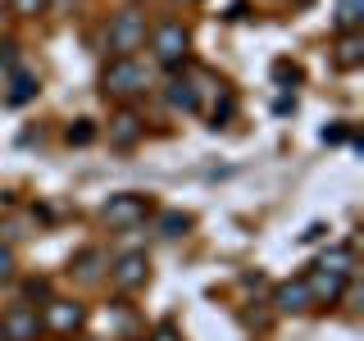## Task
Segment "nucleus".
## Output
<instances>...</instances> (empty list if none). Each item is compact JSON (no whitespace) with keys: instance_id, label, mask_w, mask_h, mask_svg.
Returning <instances> with one entry per match:
<instances>
[{"instance_id":"obj_3","label":"nucleus","mask_w":364,"mask_h":341,"mask_svg":"<svg viewBox=\"0 0 364 341\" xmlns=\"http://www.w3.org/2000/svg\"><path fill=\"white\" fill-rule=\"evenodd\" d=\"M146 214H151V200H146V196H136V191H119V196L105 200L100 219H105L114 232H132V227L146 223Z\"/></svg>"},{"instance_id":"obj_21","label":"nucleus","mask_w":364,"mask_h":341,"mask_svg":"<svg viewBox=\"0 0 364 341\" xmlns=\"http://www.w3.org/2000/svg\"><path fill=\"white\" fill-rule=\"evenodd\" d=\"M9 273H14V250L0 246V282H9Z\"/></svg>"},{"instance_id":"obj_17","label":"nucleus","mask_w":364,"mask_h":341,"mask_svg":"<svg viewBox=\"0 0 364 341\" xmlns=\"http://www.w3.org/2000/svg\"><path fill=\"white\" fill-rule=\"evenodd\" d=\"M187 227H191V219H187V214H164V219H159V232H164V237H182V232H187Z\"/></svg>"},{"instance_id":"obj_10","label":"nucleus","mask_w":364,"mask_h":341,"mask_svg":"<svg viewBox=\"0 0 364 341\" xmlns=\"http://www.w3.org/2000/svg\"><path fill=\"white\" fill-rule=\"evenodd\" d=\"M109 141L119 146V151L136 146V141H141V119H136V114H128V109H123L119 119H109Z\"/></svg>"},{"instance_id":"obj_14","label":"nucleus","mask_w":364,"mask_h":341,"mask_svg":"<svg viewBox=\"0 0 364 341\" xmlns=\"http://www.w3.org/2000/svg\"><path fill=\"white\" fill-rule=\"evenodd\" d=\"M360 23H364V0H337V28L355 32Z\"/></svg>"},{"instance_id":"obj_8","label":"nucleus","mask_w":364,"mask_h":341,"mask_svg":"<svg viewBox=\"0 0 364 341\" xmlns=\"http://www.w3.org/2000/svg\"><path fill=\"white\" fill-rule=\"evenodd\" d=\"M273 305H278L282 314H305V310H314V301H310V287H305V278H296V282H282V287L273 291Z\"/></svg>"},{"instance_id":"obj_11","label":"nucleus","mask_w":364,"mask_h":341,"mask_svg":"<svg viewBox=\"0 0 364 341\" xmlns=\"http://www.w3.org/2000/svg\"><path fill=\"white\" fill-rule=\"evenodd\" d=\"M164 100H168V105H173V109H182V114L200 109V91H196V82H187V77H178V82H168Z\"/></svg>"},{"instance_id":"obj_13","label":"nucleus","mask_w":364,"mask_h":341,"mask_svg":"<svg viewBox=\"0 0 364 341\" xmlns=\"http://www.w3.org/2000/svg\"><path fill=\"white\" fill-rule=\"evenodd\" d=\"M337 64L341 68H360L364 64V37H355V32H346L337 45Z\"/></svg>"},{"instance_id":"obj_18","label":"nucleus","mask_w":364,"mask_h":341,"mask_svg":"<svg viewBox=\"0 0 364 341\" xmlns=\"http://www.w3.org/2000/svg\"><path fill=\"white\" fill-rule=\"evenodd\" d=\"M100 273V250H87V255H77V278H96Z\"/></svg>"},{"instance_id":"obj_9","label":"nucleus","mask_w":364,"mask_h":341,"mask_svg":"<svg viewBox=\"0 0 364 341\" xmlns=\"http://www.w3.org/2000/svg\"><path fill=\"white\" fill-rule=\"evenodd\" d=\"M305 287H310V301L314 305H333L341 291H346V278H337V273H323V269H314L310 278H305Z\"/></svg>"},{"instance_id":"obj_23","label":"nucleus","mask_w":364,"mask_h":341,"mask_svg":"<svg viewBox=\"0 0 364 341\" xmlns=\"http://www.w3.org/2000/svg\"><path fill=\"white\" fill-rule=\"evenodd\" d=\"M273 77H278V82H296V68L291 64H278V68H273Z\"/></svg>"},{"instance_id":"obj_1","label":"nucleus","mask_w":364,"mask_h":341,"mask_svg":"<svg viewBox=\"0 0 364 341\" xmlns=\"http://www.w3.org/2000/svg\"><path fill=\"white\" fill-rule=\"evenodd\" d=\"M105 45L114 50V60H123V55L141 50V45H146V14H141V9H119V14L109 18Z\"/></svg>"},{"instance_id":"obj_25","label":"nucleus","mask_w":364,"mask_h":341,"mask_svg":"<svg viewBox=\"0 0 364 341\" xmlns=\"http://www.w3.org/2000/svg\"><path fill=\"white\" fill-rule=\"evenodd\" d=\"M182 5H196V0H182Z\"/></svg>"},{"instance_id":"obj_16","label":"nucleus","mask_w":364,"mask_h":341,"mask_svg":"<svg viewBox=\"0 0 364 341\" xmlns=\"http://www.w3.org/2000/svg\"><path fill=\"white\" fill-rule=\"evenodd\" d=\"M68 146H87V141H96V128H91L87 119H77V123H68Z\"/></svg>"},{"instance_id":"obj_15","label":"nucleus","mask_w":364,"mask_h":341,"mask_svg":"<svg viewBox=\"0 0 364 341\" xmlns=\"http://www.w3.org/2000/svg\"><path fill=\"white\" fill-rule=\"evenodd\" d=\"M32 96H37V77H28V73H18V77H14V91H9V96H5V100H9V105H28V100H32Z\"/></svg>"},{"instance_id":"obj_2","label":"nucleus","mask_w":364,"mask_h":341,"mask_svg":"<svg viewBox=\"0 0 364 341\" xmlns=\"http://www.w3.org/2000/svg\"><path fill=\"white\" fill-rule=\"evenodd\" d=\"M146 87H151V73H146V64H136L132 55L109 60L105 77H100V91H105V96H141Z\"/></svg>"},{"instance_id":"obj_24","label":"nucleus","mask_w":364,"mask_h":341,"mask_svg":"<svg viewBox=\"0 0 364 341\" xmlns=\"http://www.w3.org/2000/svg\"><path fill=\"white\" fill-rule=\"evenodd\" d=\"M151 341H178V332H173V328H159V332H155Z\"/></svg>"},{"instance_id":"obj_19","label":"nucleus","mask_w":364,"mask_h":341,"mask_svg":"<svg viewBox=\"0 0 364 341\" xmlns=\"http://www.w3.org/2000/svg\"><path fill=\"white\" fill-rule=\"evenodd\" d=\"M9 5H14V14H41L50 0H9Z\"/></svg>"},{"instance_id":"obj_26","label":"nucleus","mask_w":364,"mask_h":341,"mask_svg":"<svg viewBox=\"0 0 364 341\" xmlns=\"http://www.w3.org/2000/svg\"><path fill=\"white\" fill-rule=\"evenodd\" d=\"M0 341H5V332H0Z\"/></svg>"},{"instance_id":"obj_4","label":"nucleus","mask_w":364,"mask_h":341,"mask_svg":"<svg viewBox=\"0 0 364 341\" xmlns=\"http://www.w3.org/2000/svg\"><path fill=\"white\" fill-rule=\"evenodd\" d=\"M187 45H191V37H187L182 23H159V28L151 32V50H155V60L164 68H178L182 60H187Z\"/></svg>"},{"instance_id":"obj_6","label":"nucleus","mask_w":364,"mask_h":341,"mask_svg":"<svg viewBox=\"0 0 364 341\" xmlns=\"http://www.w3.org/2000/svg\"><path fill=\"white\" fill-rule=\"evenodd\" d=\"M0 332H5V341H37L41 314L32 305H14V310H5V318H0Z\"/></svg>"},{"instance_id":"obj_5","label":"nucleus","mask_w":364,"mask_h":341,"mask_svg":"<svg viewBox=\"0 0 364 341\" xmlns=\"http://www.w3.org/2000/svg\"><path fill=\"white\" fill-rule=\"evenodd\" d=\"M109 278H114L119 291H141L146 278H151V259H146V250H128V255H119L114 269H109Z\"/></svg>"},{"instance_id":"obj_22","label":"nucleus","mask_w":364,"mask_h":341,"mask_svg":"<svg viewBox=\"0 0 364 341\" xmlns=\"http://www.w3.org/2000/svg\"><path fill=\"white\" fill-rule=\"evenodd\" d=\"M23 296H28V301H37V296H50V287H46V282H37V278H32L28 287H23Z\"/></svg>"},{"instance_id":"obj_7","label":"nucleus","mask_w":364,"mask_h":341,"mask_svg":"<svg viewBox=\"0 0 364 341\" xmlns=\"http://www.w3.org/2000/svg\"><path fill=\"white\" fill-rule=\"evenodd\" d=\"M82 318H87V310L77 301H50V305H46V314H41V328L68 337V332H77V328H82Z\"/></svg>"},{"instance_id":"obj_20","label":"nucleus","mask_w":364,"mask_h":341,"mask_svg":"<svg viewBox=\"0 0 364 341\" xmlns=\"http://www.w3.org/2000/svg\"><path fill=\"white\" fill-rule=\"evenodd\" d=\"M323 237H328V223H310V227L301 232V242H305V246H314V242H323Z\"/></svg>"},{"instance_id":"obj_12","label":"nucleus","mask_w":364,"mask_h":341,"mask_svg":"<svg viewBox=\"0 0 364 341\" xmlns=\"http://www.w3.org/2000/svg\"><path fill=\"white\" fill-rule=\"evenodd\" d=\"M318 269H323V273H337V278H350V273H355V250H350V246H333V250H323Z\"/></svg>"}]
</instances>
